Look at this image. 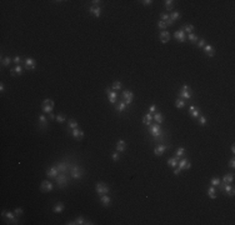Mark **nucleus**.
Here are the masks:
<instances>
[{
	"label": "nucleus",
	"instance_id": "9b49d317",
	"mask_svg": "<svg viewBox=\"0 0 235 225\" xmlns=\"http://www.w3.org/2000/svg\"><path fill=\"white\" fill-rule=\"evenodd\" d=\"M53 189H54L53 181H50V180H44V181H41L40 190H41L43 193H49V191H51Z\"/></svg>",
	"mask_w": 235,
	"mask_h": 225
},
{
	"label": "nucleus",
	"instance_id": "bb28decb",
	"mask_svg": "<svg viewBox=\"0 0 235 225\" xmlns=\"http://www.w3.org/2000/svg\"><path fill=\"white\" fill-rule=\"evenodd\" d=\"M126 106H128V105H126L125 103H124V100L122 99L120 101H117V104H115V110H116L117 113H123L124 110L126 109Z\"/></svg>",
	"mask_w": 235,
	"mask_h": 225
},
{
	"label": "nucleus",
	"instance_id": "7ed1b4c3",
	"mask_svg": "<svg viewBox=\"0 0 235 225\" xmlns=\"http://www.w3.org/2000/svg\"><path fill=\"white\" fill-rule=\"evenodd\" d=\"M218 188H219V190L222 193H224L225 195H229V196H234V194H235V189H234V186L231 185V184H225V183H220L219 185H218Z\"/></svg>",
	"mask_w": 235,
	"mask_h": 225
},
{
	"label": "nucleus",
	"instance_id": "37998d69",
	"mask_svg": "<svg viewBox=\"0 0 235 225\" xmlns=\"http://www.w3.org/2000/svg\"><path fill=\"white\" fill-rule=\"evenodd\" d=\"M55 120H56L58 123L63 124V123H65V122H66V116H65L64 114H58V115H56V118H55Z\"/></svg>",
	"mask_w": 235,
	"mask_h": 225
},
{
	"label": "nucleus",
	"instance_id": "cd10ccee",
	"mask_svg": "<svg viewBox=\"0 0 235 225\" xmlns=\"http://www.w3.org/2000/svg\"><path fill=\"white\" fill-rule=\"evenodd\" d=\"M89 13L93 14V15L96 16V18H99V16L101 15V8H100V6H98V8H95V6H90V8H89Z\"/></svg>",
	"mask_w": 235,
	"mask_h": 225
},
{
	"label": "nucleus",
	"instance_id": "e2e57ef3",
	"mask_svg": "<svg viewBox=\"0 0 235 225\" xmlns=\"http://www.w3.org/2000/svg\"><path fill=\"white\" fill-rule=\"evenodd\" d=\"M181 89H185V90H189L190 89V86L189 85H183V88Z\"/></svg>",
	"mask_w": 235,
	"mask_h": 225
},
{
	"label": "nucleus",
	"instance_id": "c756f323",
	"mask_svg": "<svg viewBox=\"0 0 235 225\" xmlns=\"http://www.w3.org/2000/svg\"><path fill=\"white\" fill-rule=\"evenodd\" d=\"M179 160H180V159H179L178 156H173V158H170V159H168V165H169V167H171V168H176V167H178V163H179Z\"/></svg>",
	"mask_w": 235,
	"mask_h": 225
},
{
	"label": "nucleus",
	"instance_id": "a19ab883",
	"mask_svg": "<svg viewBox=\"0 0 235 225\" xmlns=\"http://www.w3.org/2000/svg\"><path fill=\"white\" fill-rule=\"evenodd\" d=\"M189 39V41L190 43H193V44H196V41L199 40V38H198V35H195L194 33L193 34H188V36H186Z\"/></svg>",
	"mask_w": 235,
	"mask_h": 225
},
{
	"label": "nucleus",
	"instance_id": "bf43d9fd",
	"mask_svg": "<svg viewBox=\"0 0 235 225\" xmlns=\"http://www.w3.org/2000/svg\"><path fill=\"white\" fill-rule=\"evenodd\" d=\"M65 224H66V225H75V224H77V221H75V220L73 221L71 220V221H68V223H65Z\"/></svg>",
	"mask_w": 235,
	"mask_h": 225
},
{
	"label": "nucleus",
	"instance_id": "f3484780",
	"mask_svg": "<svg viewBox=\"0 0 235 225\" xmlns=\"http://www.w3.org/2000/svg\"><path fill=\"white\" fill-rule=\"evenodd\" d=\"M170 33L168 32V30H163V32H160V34H159V39H160V41L163 44H167L169 43V40H170Z\"/></svg>",
	"mask_w": 235,
	"mask_h": 225
},
{
	"label": "nucleus",
	"instance_id": "13d9d810",
	"mask_svg": "<svg viewBox=\"0 0 235 225\" xmlns=\"http://www.w3.org/2000/svg\"><path fill=\"white\" fill-rule=\"evenodd\" d=\"M4 90H5L4 83H0V93H4Z\"/></svg>",
	"mask_w": 235,
	"mask_h": 225
},
{
	"label": "nucleus",
	"instance_id": "2eb2a0df",
	"mask_svg": "<svg viewBox=\"0 0 235 225\" xmlns=\"http://www.w3.org/2000/svg\"><path fill=\"white\" fill-rule=\"evenodd\" d=\"M59 173H60V171L58 170L56 165H53V167H50L49 169H48L45 174H46L48 178H50V179H55V178H56V176L59 175Z\"/></svg>",
	"mask_w": 235,
	"mask_h": 225
},
{
	"label": "nucleus",
	"instance_id": "0e129e2a",
	"mask_svg": "<svg viewBox=\"0 0 235 225\" xmlns=\"http://www.w3.org/2000/svg\"><path fill=\"white\" fill-rule=\"evenodd\" d=\"M231 153H235V146H234V145H233V146H231Z\"/></svg>",
	"mask_w": 235,
	"mask_h": 225
},
{
	"label": "nucleus",
	"instance_id": "412c9836",
	"mask_svg": "<svg viewBox=\"0 0 235 225\" xmlns=\"http://www.w3.org/2000/svg\"><path fill=\"white\" fill-rule=\"evenodd\" d=\"M100 203H101L103 206L108 208V206H110V204H111V199H110V196L108 195V194H105V195L100 196Z\"/></svg>",
	"mask_w": 235,
	"mask_h": 225
},
{
	"label": "nucleus",
	"instance_id": "49530a36",
	"mask_svg": "<svg viewBox=\"0 0 235 225\" xmlns=\"http://www.w3.org/2000/svg\"><path fill=\"white\" fill-rule=\"evenodd\" d=\"M158 28H159V29H161V32H163V30H167L168 25H167V23H165V21H163V20H159V21H158Z\"/></svg>",
	"mask_w": 235,
	"mask_h": 225
},
{
	"label": "nucleus",
	"instance_id": "ea45409f",
	"mask_svg": "<svg viewBox=\"0 0 235 225\" xmlns=\"http://www.w3.org/2000/svg\"><path fill=\"white\" fill-rule=\"evenodd\" d=\"M122 88H123V85L120 81H114L113 85H111V89L114 91H119V90H122Z\"/></svg>",
	"mask_w": 235,
	"mask_h": 225
},
{
	"label": "nucleus",
	"instance_id": "a18cd8bd",
	"mask_svg": "<svg viewBox=\"0 0 235 225\" xmlns=\"http://www.w3.org/2000/svg\"><path fill=\"white\" fill-rule=\"evenodd\" d=\"M199 124H200L201 126L206 125V124H208V118L204 116V115H200V116H199Z\"/></svg>",
	"mask_w": 235,
	"mask_h": 225
},
{
	"label": "nucleus",
	"instance_id": "c9c22d12",
	"mask_svg": "<svg viewBox=\"0 0 235 225\" xmlns=\"http://www.w3.org/2000/svg\"><path fill=\"white\" fill-rule=\"evenodd\" d=\"M68 126L70 128V129H77V128H79V123L77 122L75 119H69L68 120Z\"/></svg>",
	"mask_w": 235,
	"mask_h": 225
},
{
	"label": "nucleus",
	"instance_id": "8fccbe9b",
	"mask_svg": "<svg viewBox=\"0 0 235 225\" xmlns=\"http://www.w3.org/2000/svg\"><path fill=\"white\" fill-rule=\"evenodd\" d=\"M14 213H15V215H16V216H20V215H23L24 210L21 209V208H15V210H14Z\"/></svg>",
	"mask_w": 235,
	"mask_h": 225
},
{
	"label": "nucleus",
	"instance_id": "20e7f679",
	"mask_svg": "<svg viewBox=\"0 0 235 225\" xmlns=\"http://www.w3.org/2000/svg\"><path fill=\"white\" fill-rule=\"evenodd\" d=\"M84 175V169L79 165H71L70 167V176L73 179H81Z\"/></svg>",
	"mask_w": 235,
	"mask_h": 225
},
{
	"label": "nucleus",
	"instance_id": "0eeeda50",
	"mask_svg": "<svg viewBox=\"0 0 235 225\" xmlns=\"http://www.w3.org/2000/svg\"><path fill=\"white\" fill-rule=\"evenodd\" d=\"M15 213H11V212H6V210H3L1 212V216L5 218L6 220H8L9 224H19V220L15 218V215H14Z\"/></svg>",
	"mask_w": 235,
	"mask_h": 225
},
{
	"label": "nucleus",
	"instance_id": "4be33fe9",
	"mask_svg": "<svg viewBox=\"0 0 235 225\" xmlns=\"http://www.w3.org/2000/svg\"><path fill=\"white\" fill-rule=\"evenodd\" d=\"M189 114H190V116L191 118H199L201 114H200V109L199 108H196V106L194 105H191L189 108Z\"/></svg>",
	"mask_w": 235,
	"mask_h": 225
},
{
	"label": "nucleus",
	"instance_id": "1a4fd4ad",
	"mask_svg": "<svg viewBox=\"0 0 235 225\" xmlns=\"http://www.w3.org/2000/svg\"><path fill=\"white\" fill-rule=\"evenodd\" d=\"M105 93H106V95H108V98H109V103L111 104V105H115V104H116V99H117V93L114 91L111 88H106Z\"/></svg>",
	"mask_w": 235,
	"mask_h": 225
},
{
	"label": "nucleus",
	"instance_id": "a211bd4d",
	"mask_svg": "<svg viewBox=\"0 0 235 225\" xmlns=\"http://www.w3.org/2000/svg\"><path fill=\"white\" fill-rule=\"evenodd\" d=\"M179 96H180L181 99H184V100H189V99H191V89H189V90H185V89H180V91H179Z\"/></svg>",
	"mask_w": 235,
	"mask_h": 225
},
{
	"label": "nucleus",
	"instance_id": "4468645a",
	"mask_svg": "<svg viewBox=\"0 0 235 225\" xmlns=\"http://www.w3.org/2000/svg\"><path fill=\"white\" fill-rule=\"evenodd\" d=\"M190 168H191V164H190V161H189L186 158H183L181 160H179V163H178V169H179L180 171L184 170V169H186V170H188V169H190Z\"/></svg>",
	"mask_w": 235,
	"mask_h": 225
},
{
	"label": "nucleus",
	"instance_id": "7c9ffc66",
	"mask_svg": "<svg viewBox=\"0 0 235 225\" xmlns=\"http://www.w3.org/2000/svg\"><path fill=\"white\" fill-rule=\"evenodd\" d=\"M151 122H153V115H151V114L148 113V114H145V115L143 116V124H144V125L149 126V125H151Z\"/></svg>",
	"mask_w": 235,
	"mask_h": 225
},
{
	"label": "nucleus",
	"instance_id": "a878e982",
	"mask_svg": "<svg viewBox=\"0 0 235 225\" xmlns=\"http://www.w3.org/2000/svg\"><path fill=\"white\" fill-rule=\"evenodd\" d=\"M64 209H65V205H64V203H56L54 205V208H53V212L55 213V214H60V213H63L64 212Z\"/></svg>",
	"mask_w": 235,
	"mask_h": 225
},
{
	"label": "nucleus",
	"instance_id": "6e6d98bb",
	"mask_svg": "<svg viewBox=\"0 0 235 225\" xmlns=\"http://www.w3.org/2000/svg\"><path fill=\"white\" fill-rule=\"evenodd\" d=\"M229 167H230L231 169L235 168V159H234V158H231L230 160H229Z\"/></svg>",
	"mask_w": 235,
	"mask_h": 225
},
{
	"label": "nucleus",
	"instance_id": "dca6fc26",
	"mask_svg": "<svg viewBox=\"0 0 235 225\" xmlns=\"http://www.w3.org/2000/svg\"><path fill=\"white\" fill-rule=\"evenodd\" d=\"M174 39L178 40V41H180V43H184L188 38H186V34L183 32L181 29H179V30H176V32L174 33Z\"/></svg>",
	"mask_w": 235,
	"mask_h": 225
},
{
	"label": "nucleus",
	"instance_id": "58836bf2",
	"mask_svg": "<svg viewBox=\"0 0 235 225\" xmlns=\"http://www.w3.org/2000/svg\"><path fill=\"white\" fill-rule=\"evenodd\" d=\"M10 64H11V58L5 56V58H3V59H1V66H3V68L9 66Z\"/></svg>",
	"mask_w": 235,
	"mask_h": 225
},
{
	"label": "nucleus",
	"instance_id": "09e8293b",
	"mask_svg": "<svg viewBox=\"0 0 235 225\" xmlns=\"http://www.w3.org/2000/svg\"><path fill=\"white\" fill-rule=\"evenodd\" d=\"M206 44H208V43H206V40H205V39H203V38H201V39H199L198 41H196V45H198L199 48H204Z\"/></svg>",
	"mask_w": 235,
	"mask_h": 225
},
{
	"label": "nucleus",
	"instance_id": "f8f14e48",
	"mask_svg": "<svg viewBox=\"0 0 235 225\" xmlns=\"http://www.w3.org/2000/svg\"><path fill=\"white\" fill-rule=\"evenodd\" d=\"M38 123H39V128L41 130L46 129L48 126H49V122H48V118L44 115V114H41V115L38 116Z\"/></svg>",
	"mask_w": 235,
	"mask_h": 225
},
{
	"label": "nucleus",
	"instance_id": "864d4df0",
	"mask_svg": "<svg viewBox=\"0 0 235 225\" xmlns=\"http://www.w3.org/2000/svg\"><path fill=\"white\" fill-rule=\"evenodd\" d=\"M143 5H145V6H150L151 4H153V0H143Z\"/></svg>",
	"mask_w": 235,
	"mask_h": 225
},
{
	"label": "nucleus",
	"instance_id": "6ab92c4d",
	"mask_svg": "<svg viewBox=\"0 0 235 225\" xmlns=\"http://www.w3.org/2000/svg\"><path fill=\"white\" fill-rule=\"evenodd\" d=\"M204 51H205V54H206V56H209V58H213L214 55H215V49H214V46L213 45H210V44H206L205 46L203 48Z\"/></svg>",
	"mask_w": 235,
	"mask_h": 225
},
{
	"label": "nucleus",
	"instance_id": "c85d7f7f",
	"mask_svg": "<svg viewBox=\"0 0 235 225\" xmlns=\"http://www.w3.org/2000/svg\"><path fill=\"white\" fill-rule=\"evenodd\" d=\"M222 181L225 183V184H231V183L234 181V174H231V173H229V174H225L223 176Z\"/></svg>",
	"mask_w": 235,
	"mask_h": 225
},
{
	"label": "nucleus",
	"instance_id": "4c0bfd02",
	"mask_svg": "<svg viewBox=\"0 0 235 225\" xmlns=\"http://www.w3.org/2000/svg\"><path fill=\"white\" fill-rule=\"evenodd\" d=\"M169 16H170V20H171V21H173V23H175L176 20L180 19V16H181V15H180V13H179V11H173Z\"/></svg>",
	"mask_w": 235,
	"mask_h": 225
},
{
	"label": "nucleus",
	"instance_id": "79ce46f5",
	"mask_svg": "<svg viewBox=\"0 0 235 225\" xmlns=\"http://www.w3.org/2000/svg\"><path fill=\"white\" fill-rule=\"evenodd\" d=\"M184 154H185V149L180 146V148H178L176 149V151H175V156H178L179 159H180L181 156H184Z\"/></svg>",
	"mask_w": 235,
	"mask_h": 225
},
{
	"label": "nucleus",
	"instance_id": "4d7b16f0",
	"mask_svg": "<svg viewBox=\"0 0 235 225\" xmlns=\"http://www.w3.org/2000/svg\"><path fill=\"white\" fill-rule=\"evenodd\" d=\"M151 113H156V106H155L154 104L149 108V114H151Z\"/></svg>",
	"mask_w": 235,
	"mask_h": 225
},
{
	"label": "nucleus",
	"instance_id": "aec40b11",
	"mask_svg": "<svg viewBox=\"0 0 235 225\" xmlns=\"http://www.w3.org/2000/svg\"><path fill=\"white\" fill-rule=\"evenodd\" d=\"M70 134H71V136L73 138H75V139H83L84 138V131H83L81 129H79V128H77V129H73L70 131Z\"/></svg>",
	"mask_w": 235,
	"mask_h": 225
},
{
	"label": "nucleus",
	"instance_id": "2f4dec72",
	"mask_svg": "<svg viewBox=\"0 0 235 225\" xmlns=\"http://www.w3.org/2000/svg\"><path fill=\"white\" fill-rule=\"evenodd\" d=\"M180 29H181L185 34H186V33H188V34H193V33H194V30H195V28H194V25H190V24H188V25L181 26Z\"/></svg>",
	"mask_w": 235,
	"mask_h": 225
},
{
	"label": "nucleus",
	"instance_id": "5701e85b",
	"mask_svg": "<svg viewBox=\"0 0 235 225\" xmlns=\"http://www.w3.org/2000/svg\"><path fill=\"white\" fill-rule=\"evenodd\" d=\"M23 70H24V69H23L21 65H16L15 68L10 70V75H11V77H16V75L20 77V75L23 74Z\"/></svg>",
	"mask_w": 235,
	"mask_h": 225
},
{
	"label": "nucleus",
	"instance_id": "e433bc0d",
	"mask_svg": "<svg viewBox=\"0 0 235 225\" xmlns=\"http://www.w3.org/2000/svg\"><path fill=\"white\" fill-rule=\"evenodd\" d=\"M185 105H186V103H185L184 99H176V100H175V106H176L178 109L185 108Z\"/></svg>",
	"mask_w": 235,
	"mask_h": 225
},
{
	"label": "nucleus",
	"instance_id": "de8ad7c7",
	"mask_svg": "<svg viewBox=\"0 0 235 225\" xmlns=\"http://www.w3.org/2000/svg\"><path fill=\"white\" fill-rule=\"evenodd\" d=\"M222 183V180H220L219 178H211V180H210V184H211L213 186H218Z\"/></svg>",
	"mask_w": 235,
	"mask_h": 225
},
{
	"label": "nucleus",
	"instance_id": "5fc2aeb1",
	"mask_svg": "<svg viewBox=\"0 0 235 225\" xmlns=\"http://www.w3.org/2000/svg\"><path fill=\"white\" fill-rule=\"evenodd\" d=\"M91 4H93V6H95V8H98V6H100V4H101V1H100V0H93V1H91Z\"/></svg>",
	"mask_w": 235,
	"mask_h": 225
},
{
	"label": "nucleus",
	"instance_id": "393cba45",
	"mask_svg": "<svg viewBox=\"0 0 235 225\" xmlns=\"http://www.w3.org/2000/svg\"><path fill=\"white\" fill-rule=\"evenodd\" d=\"M56 168L60 173H66L68 168H70V165H69L68 163H65V161H60V163H58L56 164Z\"/></svg>",
	"mask_w": 235,
	"mask_h": 225
},
{
	"label": "nucleus",
	"instance_id": "ddd939ff",
	"mask_svg": "<svg viewBox=\"0 0 235 225\" xmlns=\"http://www.w3.org/2000/svg\"><path fill=\"white\" fill-rule=\"evenodd\" d=\"M169 149V145H165V144H159L158 146L154 148V154L156 155V156H161L165 151H167Z\"/></svg>",
	"mask_w": 235,
	"mask_h": 225
},
{
	"label": "nucleus",
	"instance_id": "72a5a7b5",
	"mask_svg": "<svg viewBox=\"0 0 235 225\" xmlns=\"http://www.w3.org/2000/svg\"><path fill=\"white\" fill-rule=\"evenodd\" d=\"M208 195L210 196L211 199H216V189H215V186H209L208 188Z\"/></svg>",
	"mask_w": 235,
	"mask_h": 225
},
{
	"label": "nucleus",
	"instance_id": "39448f33",
	"mask_svg": "<svg viewBox=\"0 0 235 225\" xmlns=\"http://www.w3.org/2000/svg\"><path fill=\"white\" fill-rule=\"evenodd\" d=\"M54 106H55V104L51 99H45V100H43V103H41V109H43V111L48 113V114L53 113Z\"/></svg>",
	"mask_w": 235,
	"mask_h": 225
},
{
	"label": "nucleus",
	"instance_id": "680f3d73",
	"mask_svg": "<svg viewBox=\"0 0 235 225\" xmlns=\"http://www.w3.org/2000/svg\"><path fill=\"white\" fill-rule=\"evenodd\" d=\"M174 174H175V175H179V174H180V170H179V169L176 168L175 170H174Z\"/></svg>",
	"mask_w": 235,
	"mask_h": 225
},
{
	"label": "nucleus",
	"instance_id": "473e14b6",
	"mask_svg": "<svg viewBox=\"0 0 235 225\" xmlns=\"http://www.w3.org/2000/svg\"><path fill=\"white\" fill-rule=\"evenodd\" d=\"M75 221H77L78 225H93V224H94V223H91V221L85 220L83 216H78L77 219H75Z\"/></svg>",
	"mask_w": 235,
	"mask_h": 225
},
{
	"label": "nucleus",
	"instance_id": "f704fd0d",
	"mask_svg": "<svg viewBox=\"0 0 235 225\" xmlns=\"http://www.w3.org/2000/svg\"><path fill=\"white\" fill-rule=\"evenodd\" d=\"M153 120H155V122H156L158 124H161V123H163V120H164L163 114L159 113V111H156V113H155V115L153 116Z\"/></svg>",
	"mask_w": 235,
	"mask_h": 225
},
{
	"label": "nucleus",
	"instance_id": "6e6552de",
	"mask_svg": "<svg viewBox=\"0 0 235 225\" xmlns=\"http://www.w3.org/2000/svg\"><path fill=\"white\" fill-rule=\"evenodd\" d=\"M122 99L124 100V103L126 104L128 106L133 103V99H134V93L131 90H124L123 94H122Z\"/></svg>",
	"mask_w": 235,
	"mask_h": 225
},
{
	"label": "nucleus",
	"instance_id": "f03ea898",
	"mask_svg": "<svg viewBox=\"0 0 235 225\" xmlns=\"http://www.w3.org/2000/svg\"><path fill=\"white\" fill-rule=\"evenodd\" d=\"M55 183H56L58 188L64 189L69 185V178L65 173H59V175L55 178Z\"/></svg>",
	"mask_w": 235,
	"mask_h": 225
},
{
	"label": "nucleus",
	"instance_id": "b1692460",
	"mask_svg": "<svg viewBox=\"0 0 235 225\" xmlns=\"http://www.w3.org/2000/svg\"><path fill=\"white\" fill-rule=\"evenodd\" d=\"M125 149H126V141L123 140V139L117 140V143H116V151L123 153V151H125Z\"/></svg>",
	"mask_w": 235,
	"mask_h": 225
},
{
	"label": "nucleus",
	"instance_id": "423d86ee",
	"mask_svg": "<svg viewBox=\"0 0 235 225\" xmlns=\"http://www.w3.org/2000/svg\"><path fill=\"white\" fill-rule=\"evenodd\" d=\"M95 191L98 193V195H105V194H108L110 191V188L106 184H104V183H96L95 184Z\"/></svg>",
	"mask_w": 235,
	"mask_h": 225
},
{
	"label": "nucleus",
	"instance_id": "603ef678",
	"mask_svg": "<svg viewBox=\"0 0 235 225\" xmlns=\"http://www.w3.org/2000/svg\"><path fill=\"white\" fill-rule=\"evenodd\" d=\"M13 61H14V63H15L16 65H20V64L23 63V59L20 58V56H15V58L13 59Z\"/></svg>",
	"mask_w": 235,
	"mask_h": 225
},
{
	"label": "nucleus",
	"instance_id": "c03bdc74",
	"mask_svg": "<svg viewBox=\"0 0 235 225\" xmlns=\"http://www.w3.org/2000/svg\"><path fill=\"white\" fill-rule=\"evenodd\" d=\"M165 8H167L168 11H170V10H173V8H174V1L173 0H165Z\"/></svg>",
	"mask_w": 235,
	"mask_h": 225
},
{
	"label": "nucleus",
	"instance_id": "052dcab7",
	"mask_svg": "<svg viewBox=\"0 0 235 225\" xmlns=\"http://www.w3.org/2000/svg\"><path fill=\"white\" fill-rule=\"evenodd\" d=\"M55 118H56V116H55V115H54V114H53V113H50V114H49V119H50V120H53V119H55Z\"/></svg>",
	"mask_w": 235,
	"mask_h": 225
},
{
	"label": "nucleus",
	"instance_id": "f257e3e1",
	"mask_svg": "<svg viewBox=\"0 0 235 225\" xmlns=\"http://www.w3.org/2000/svg\"><path fill=\"white\" fill-rule=\"evenodd\" d=\"M150 126V129H149V133L150 135L153 136V139L155 141H161L164 139V136H165V133H164V130L161 129V126H160V124H151Z\"/></svg>",
	"mask_w": 235,
	"mask_h": 225
},
{
	"label": "nucleus",
	"instance_id": "9d476101",
	"mask_svg": "<svg viewBox=\"0 0 235 225\" xmlns=\"http://www.w3.org/2000/svg\"><path fill=\"white\" fill-rule=\"evenodd\" d=\"M24 68L26 70H35L36 69V60L34 58H26L24 60Z\"/></svg>",
	"mask_w": 235,
	"mask_h": 225
},
{
	"label": "nucleus",
	"instance_id": "3c124183",
	"mask_svg": "<svg viewBox=\"0 0 235 225\" xmlns=\"http://www.w3.org/2000/svg\"><path fill=\"white\" fill-rule=\"evenodd\" d=\"M111 158H113V160L114 161H117L120 159V155H119V151H114L113 155H111Z\"/></svg>",
	"mask_w": 235,
	"mask_h": 225
}]
</instances>
